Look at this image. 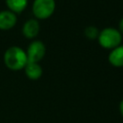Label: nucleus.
I'll return each mask as SVG.
<instances>
[{"instance_id":"1","label":"nucleus","mask_w":123,"mask_h":123,"mask_svg":"<svg viewBox=\"0 0 123 123\" xmlns=\"http://www.w3.org/2000/svg\"><path fill=\"white\" fill-rule=\"evenodd\" d=\"M3 61L5 65L13 71L23 69L28 62L26 51L19 46L9 47L4 53Z\"/></svg>"},{"instance_id":"12","label":"nucleus","mask_w":123,"mask_h":123,"mask_svg":"<svg viewBox=\"0 0 123 123\" xmlns=\"http://www.w3.org/2000/svg\"><path fill=\"white\" fill-rule=\"evenodd\" d=\"M119 111H120L121 115L123 116V99L121 100V102H120V104H119Z\"/></svg>"},{"instance_id":"2","label":"nucleus","mask_w":123,"mask_h":123,"mask_svg":"<svg viewBox=\"0 0 123 123\" xmlns=\"http://www.w3.org/2000/svg\"><path fill=\"white\" fill-rule=\"evenodd\" d=\"M97 38L100 46H102L105 49L111 50L121 44L122 35L115 28L107 27L99 32Z\"/></svg>"},{"instance_id":"11","label":"nucleus","mask_w":123,"mask_h":123,"mask_svg":"<svg viewBox=\"0 0 123 123\" xmlns=\"http://www.w3.org/2000/svg\"><path fill=\"white\" fill-rule=\"evenodd\" d=\"M117 30L120 32L121 35H123V17L120 19V21H119V23H118V29H117Z\"/></svg>"},{"instance_id":"3","label":"nucleus","mask_w":123,"mask_h":123,"mask_svg":"<svg viewBox=\"0 0 123 123\" xmlns=\"http://www.w3.org/2000/svg\"><path fill=\"white\" fill-rule=\"evenodd\" d=\"M55 0H34L32 12L36 19H47L55 12Z\"/></svg>"},{"instance_id":"4","label":"nucleus","mask_w":123,"mask_h":123,"mask_svg":"<svg viewBox=\"0 0 123 123\" xmlns=\"http://www.w3.org/2000/svg\"><path fill=\"white\" fill-rule=\"evenodd\" d=\"M46 47L41 40L32 41L26 51L28 62H39L45 56Z\"/></svg>"},{"instance_id":"5","label":"nucleus","mask_w":123,"mask_h":123,"mask_svg":"<svg viewBox=\"0 0 123 123\" xmlns=\"http://www.w3.org/2000/svg\"><path fill=\"white\" fill-rule=\"evenodd\" d=\"M17 22L16 14L9 10L0 11V30L8 31L12 29Z\"/></svg>"},{"instance_id":"6","label":"nucleus","mask_w":123,"mask_h":123,"mask_svg":"<svg viewBox=\"0 0 123 123\" xmlns=\"http://www.w3.org/2000/svg\"><path fill=\"white\" fill-rule=\"evenodd\" d=\"M39 33V23L37 19H28L22 26V34L26 38H35Z\"/></svg>"},{"instance_id":"7","label":"nucleus","mask_w":123,"mask_h":123,"mask_svg":"<svg viewBox=\"0 0 123 123\" xmlns=\"http://www.w3.org/2000/svg\"><path fill=\"white\" fill-rule=\"evenodd\" d=\"M109 62L114 67H123V45L120 44L117 47L111 50L109 54Z\"/></svg>"},{"instance_id":"9","label":"nucleus","mask_w":123,"mask_h":123,"mask_svg":"<svg viewBox=\"0 0 123 123\" xmlns=\"http://www.w3.org/2000/svg\"><path fill=\"white\" fill-rule=\"evenodd\" d=\"M9 11L16 13L22 12L28 6V0H5Z\"/></svg>"},{"instance_id":"8","label":"nucleus","mask_w":123,"mask_h":123,"mask_svg":"<svg viewBox=\"0 0 123 123\" xmlns=\"http://www.w3.org/2000/svg\"><path fill=\"white\" fill-rule=\"evenodd\" d=\"M25 75L30 80H37L42 76V67L39 65L38 62H28L25 67L23 68Z\"/></svg>"},{"instance_id":"10","label":"nucleus","mask_w":123,"mask_h":123,"mask_svg":"<svg viewBox=\"0 0 123 123\" xmlns=\"http://www.w3.org/2000/svg\"><path fill=\"white\" fill-rule=\"evenodd\" d=\"M85 36L89 38V39H94V38H97L98 37V35H99V30L95 27V26H87L86 29H85Z\"/></svg>"}]
</instances>
